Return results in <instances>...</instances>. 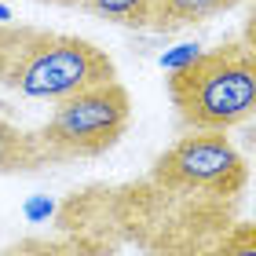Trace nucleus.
Returning <instances> with one entry per match:
<instances>
[{"mask_svg":"<svg viewBox=\"0 0 256 256\" xmlns=\"http://www.w3.org/2000/svg\"><path fill=\"white\" fill-rule=\"evenodd\" d=\"M238 220V198L176 194L154 180L124 187H88L55 212V230L102 249L136 242L150 256H198Z\"/></svg>","mask_w":256,"mask_h":256,"instance_id":"1","label":"nucleus"},{"mask_svg":"<svg viewBox=\"0 0 256 256\" xmlns=\"http://www.w3.org/2000/svg\"><path fill=\"white\" fill-rule=\"evenodd\" d=\"M165 84L187 128L227 132L256 118V52L246 40H224L194 62L168 70Z\"/></svg>","mask_w":256,"mask_h":256,"instance_id":"2","label":"nucleus"},{"mask_svg":"<svg viewBox=\"0 0 256 256\" xmlns=\"http://www.w3.org/2000/svg\"><path fill=\"white\" fill-rule=\"evenodd\" d=\"M106 80H118V66L106 55V48L74 37V33L33 30L8 70L4 88L26 99L62 102L84 88L106 84Z\"/></svg>","mask_w":256,"mask_h":256,"instance_id":"3","label":"nucleus"},{"mask_svg":"<svg viewBox=\"0 0 256 256\" xmlns=\"http://www.w3.org/2000/svg\"><path fill=\"white\" fill-rule=\"evenodd\" d=\"M128 121H132V96L121 80H106L55 102L52 118L37 128V139L52 165H66L114 150L128 132Z\"/></svg>","mask_w":256,"mask_h":256,"instance_id":"4","label":"nucleus"},{"mask_svg":"<svg viewBox=\"0 0 256 256\" xmlns=\"http://www.w3.org/2000/svg\"><path fill=\"white\" fill-rule=\"evenodd\" d=\"M158 187L176 194H205V198H238L249 183V165L227 132H202L190 128L180 136L165 154L150 165Z\"/></svg>","mask_w":256,"mask_h":256,"instance_id":"5","label":"nucleus"},{"mask_svg":"<svg viewBox=\"0 0 256 256\" xmlns=\"http://www.w3.org/2000/svg\"><path fill=\"white\" fill-rule=\"evenodd\" d=\"M52 161L44 154L37 132L11 124L0 118V176H22V172H40Z\"/></svg>","mask_w":256,"mask_h":256,"instance_id":"6","label":"nucleus"},{"mask_svg":"<svg viewBox=\"0 0 256 256\" xmlns=\"http://www.w3.org/2000/svg\"><path fill=\"white\" fill-rule=\"evenodd\" d=\"M80 11L124 30L158 33V0H84Z\"/></svg>","mask_w":256,"mask_h":256,"instance_id":"7","label":"nucleus"},{"mask_svg":"<svg viewBox=\"0 0 256 256\" xmlns=\"http://www.w3.org/2000/svg\"><path fill=\"white\" fill-rule=\"evenodd\" d=\"M238 0H158V33H172L183 26H198L230 11Z\"/></svg>","mask_w":256,"mask_h":256,"instance_id":"8","label":"nucleus"},{"mask_svg":"<svg viewBox=\"0 0 256 256\" xmlns=\"http://www.w3.org/2000/svg\"><path fill=\"white\" fill-rule=\"evenodd\" d=\"M0 256H114V252L88 238L55 234V238H22L15 246L0 249Z\"/></svg>","mask_w":256,"mask_h":256,"instance_id":"9","label":"nucleus"},{"mask_svg":"<svg viewBox=\"0 0 256 256\" xmlns=\"http://www.w3.org/2000/svg\"><path fill=\"white\" fill-rule=\"evenodd\" d=\"M198 256H256V220L252 224L234 220L212 246H205Z\"/></svg>","mask_w":256,"mask_h":256,"instance_id":"10","label":"nucleus"},{"mask_svg":"<svg viewBox=\"0 0 256 256\" xmlns=\"http://www.w3.org/2000/svg\"><path fill=\"white\" fill-rule=\"evenodd\" d=\"M37 26H15V22H0V88L8 80V70L15 62V55L22 52V44L30 40V33Z\"/></svg>","mask_w":256,"mask_h":256,"instance_id":"11","label":"nucleus"},{"mask_svg":"<svg viewBox=\"0 0 256 256\" xmlns=\"http://www.w3.org/2000/svg\"><path fill=\"white\" fill-rule=\"evenodd\" d=\"M198 55H202V48H198V44H180L176 52L161 55V66H165V70H180V66H187V62H194Z\"/></svg>","mask_w":256,"mask_h":256,"instance_id":"12","label":"nucleus"},{"mask_svg":"<svg viewBox=\"0 0 256 256\" xmlns=\"http://www.w3.org/2000/svg\"><path fill=\"white\" fill-rule=\"evenodd\" d=\"M242 40L249 44V48L256 52V4H252V11H249V18H246V26H242Z\"/></svg>","mask_w":256,"mask_h":256,"instance_id":"13","label":"nucleus"},{"mask_svg":"<svg viewBox=\"0 0 256 256\" xmlns=\"http://www.w3.org/2000/svg\"><path fill=\"white\" fill-rule=\"evenodd\" d=\"M44 4H55V8H80L84 0H44Z\"/></svg>","mask_w":256,"mask_h":256,"instance_id":"14","label":"nucleus"},{"mask_svg":"<svg viewBox=\"0 0 256 256\" xmlns=\"http://www.w3.org/2000/svg\"><path fill=\"white\" fill-rule=\"evenodd\" d=\"M40 4H44V0H40Z\"/></svg>","mask_w":256,"mask_h":256,"instance_id":"15","label":"nucleus"}]
</instances>
